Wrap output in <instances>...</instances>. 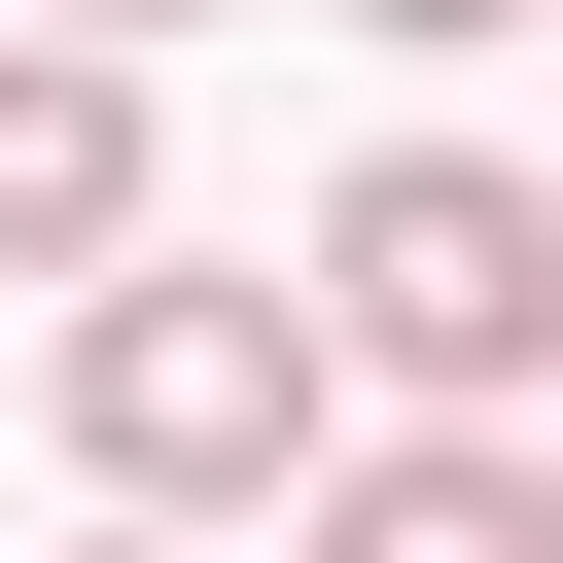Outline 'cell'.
<instances>
[{
	"instance_id": "6da1fadb",
	"label": "cell",
	"mask_w": 563,
	"mask_h": 563,
	"mask_svg": "<svg viewBox=\"0 0 563 563\" xmlns=\"http://www.w3.org/2000/svg\"><path fill=\"white\" fill-rule=\"evenodd\" d=\"M70 457H106V528H246V493H317V457H352V387H317V317H282V282L106 246V282H70Z\"/></svg>"
},
{
	"instance_id": "7a4b0ae2",
	"label": "cell",
	"mask_w": 563,
	"mask_h": 563,
	"mask_svg": "<svg viewBox=\"0 0 563 563\" xmlns=\"http://www.w3.org/2000/svg\"><path fill=\"white\" fill-rule=\"evenodd\" d=\"M317 387H422V422H528L563 387V176H493V141H387L352 211H317Z\"/></svg>"
},
{
	"instance_id": "3957f363",
	"label": "cell",
	"mask_w": 563,
	"mask_h": 563,
	"mask_svg": "<svg viewBox=\"0 0 563 563\" xmlns=\"http://www.w3.org/2000/svg\"><path fill=\"white\" fill-rule=\"evenodd\" d=\"M106 246H176L141 211V70L106 35H0V282H106Z\"/></svg>"
},
{
	"instance_id": "277c9868",
	"label": "cell",
	"mask_w": 563,
	"mask_h": 563,
	"mask_svg": "<svg viewBox=\"0 0 563 563\" xmlns=\"http://www.w3.org/2000/svg\"><path fill=\"white\" fill-rule=\"evenodd\" d=\"M282 563H563V457L528 422H387V457L282 493Z\"/></svg>"
},
{
	"instance_id": "5b68a950",
	"label": "cell",
	"mask_w": 563,
	"mask_h": 563,
	"mask_svg": "<svg viewBox=\"0 0 563 563\" xmlns=\"http://www.w3.org/2000/svg\"><path fill=\"white\" fill-rule=\"evenodd\" d=\"M352 35H422V70H457V35H528V0H352Z\"/></svg>"
},
{
	"instance_id": "8992f818",
	"label": "cell",
	"mask_w": 563,
	"mask_h": 563,
	"mask_svg": "<svg viewBox=\"0 0 563 563\" xmlns=\"http://www.w3.org/2000/svg\"><path fill=\"white\" fill-rule=\"evenodd\" d=\"M35 35H106V70H141V35H211V0H35Z\"/></svg>"
},
{
	"instance_id": "52a82bcc",
	"label": "cell",
	"mask_w": 563,
	"mask_h": 563,
	"mask_svg": "<svg viewBox=\"0 0 563 563\" xmlns=\"http://www.w3.org/2000/svg\"><path fill=\"white\" fill-rule=\"evenodd\" d=\"M106 563H176V528H106Z\"/></svg>"
}]
</instances>
